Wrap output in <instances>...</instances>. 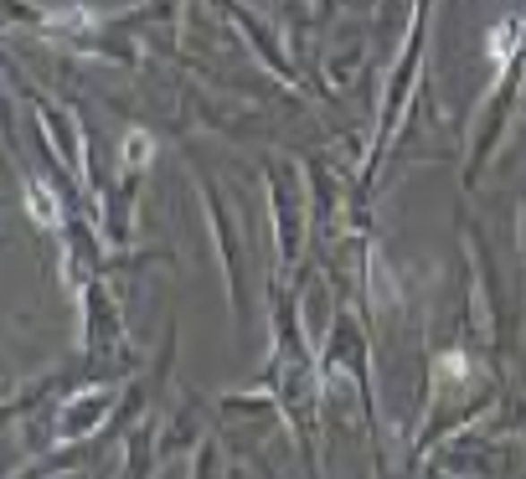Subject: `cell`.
Segmentation results:
<instances>
[{
	"label": "cell",
	"instance_id": "obj_1",
	"mask_svg": "<svg viewBox=\"0 0 526 479\" xmlns=\"http://www.w3.org/2000/svg\"><path fill=\"white\" fill-rule=\"evenodd\" d=\"M485 42H490V67H496V73H505L511 52H516V42H522V26H516V21H501L490 37H485Z\"/></svg>",
	"mask_w": 526,
	"mask_h": 479
},
{
	"label": "cell",
	"instance_id": "obj_2",
	"mask_svg": "<svg viewBox=\"0 0 526 479\" xmlns=\"http://www.w3.org/2000/svg\"><path fill=\"white\" fill-rule=\"evenodd\" d=\"M26 201H31V217H37L42 227H57V201L47 196L42 181H26Z\"/></svg>",
	"mask_w": 526,
	"mask_h": 479
},
{
	"label": "cell",
	"instance_id": "obj_3",
	"mask_svg": "<svg viewBox=\"0 0 526 479\" xmlns=\"http://www.w3.org/2000/svg\"><path fill=\"white\" fill-rule=\"evenodd\" d=\"M150 155H155V140H150L145 129H129V140H125V166H150Z\"/></svg>",
	"mask_w": 526,
	"mask_h": 479
},
{
	"label": "cell",
	"instance_id": "obj_4",
	"mask_svg": "<svg viewBox=\"0 0 526 479\" xmlns=\"http://www.w3.org/2000/svg\"><path fill=\"white\" fill-rule=\"evenodd\" d=\"M439 372H444V381H460V376H464V355H460V351H449V355L439 361Z\"/></svg>",
	"mask_w": 526,
	"mask_h": 479
}]
</instances>
